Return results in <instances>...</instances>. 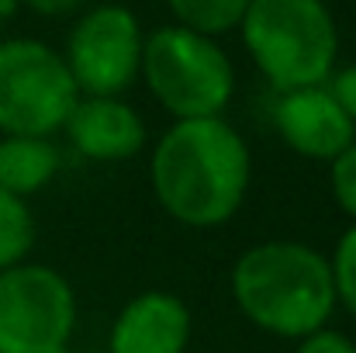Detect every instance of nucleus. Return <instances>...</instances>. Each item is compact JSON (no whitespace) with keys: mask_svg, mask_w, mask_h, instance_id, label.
I'll return each mask as SVG.
<instances>
[{"mask_svg":"<svg viewBox=\"0 0 356 353\" xmlns=\"http://www.w3.org/2000/svg\"><path fill=\"white\" fill-rule=\"evenodd\" d=\"M249 173V146L225 118L170 125L149 163L156 201L191 229L225 226L245 201Z\"/></svg>","mask_w":356,"mask_h":353,"instance_id":"f257e3e1","label":"nucleus"},{"mask_svg":"<svg viewBox=\"0 0 356 353\" xmlns=\"http://www.w3.org/2000/svg\"><path fill=\"white\" fill-rule=\"evenodd\" d=\"M238 312L270 336L305 340L336 308L332 263L308 242L273 239L245 249L232 267Z\"/></svg>","mask_w":356,"mask_h":353,"instance_id":"f03ea898","label":"nucleus"},{"mask_svg":"<svg viewBox=\"0 0 356 353\" xmlns=\"http://www.w3.org/2000/svg\"><path fill=\"white\" fill-rule=\"evenodd\" d=\"M238 31L249 59L280 94L318 87L336 70L339 28L325 0H252Z\"/></svg>","mask_w":356,"mask_h":353,"instance_id":"7ed1b4c3","label":"nucleus"},{"mask_svg":"<svg viewBox=\"0 0 356 353\" xmlns=\"http://www.w3.org/2000/svg\"><path fill=\"white\" fill-rule=\"evenodd\" d=\"M152 97L177 118H222L236 94L225 49L184 24H163L142 42V70Z\"/></svg>","mask_w":356,"mask_h":353,"instance_id":"20e7f679","label":"nucleus"},{"mask_svg":"<svg viewBox=\"0 0 356 353\" xmlns=\"http://www.w3.org/2000/svg\"><path fill=\"white\" fill-rule=\"evenodd\" d=\"M80 91L66 59L38 38L0 42V132L49 135L66 125Z\"/></svg>","mask_w":356,"mask_h":353,"instance_id":"39448f33","label":"nucleus"},{"mask_svg":"<svg viewBox=\"0 0 356 353\" xmlns=\"http://www.w3.org/2000/svg\"><path fill=\"white\" fill-rule=\"evenodd\" d=\"M76 326L73 284L45 263L0 270V353H66Z\"/></svg>","mask_w":356,"mask_h":353,"instance_id":"423d86ee","label":"nucleus"},{"mask_svg":"<svg viewBox=\"0 0 356 353\" xmlns=\"http://www.w3.org/2000/svg\"><path fill=\"white\" fill-rule=\"evenodd\" d=\"M142 28L121 3H101L87 10L66 42V66L80 97H118L142 70Z\"/></svg>","mask_w":356,"mask_h":353,"instance_id":"0eeeda50","label":"nucleus"},{"mask_svg":"<svg viewBox=\"0 0 356 353\" xmlns=\"http://www.w3.org/2000/svg\"><path fill=\"white\" fill-rule=\"evenodd\" d=\"M273 125L280 139L308 159H336L356 142V121L336 104L325 84L284 91L273 104Z\"/></svg>","mask_w":356,"mask_h":353,"instance_id":"6e6552de","label":"nucleus"},{"mask_svg":"<svg viewBox=\"0 0 356 353\" xmlns=\"http://www.w3.org/2000/svg\"><path fill=\"white\" fill-rule=\"evenodd\" d=\"M191 343V308L170 291H142L111 326V353H184Z\"/></svg>","mask_w":356,"mask_h":353,"instance_id":"1a4fd4ad","label":"nucleus"},{"mask_svg":"<svg viewBox=\"0 0 356 353\" xmlns=\"http://www.w3.org/2000/svg\"><path fill=\"white\" fill-rule=\"evenodd\" d=\"M63 128L80 156L101 163L128 159L145 146L142 118L121 97H80Z\"/></svg>","mask_w":356,"mask_h":353,"instance_id":"9d476101","label":"nucleus"},{"mask_svg":"<svg viewBox=\"0 0 356 353\" xmlns=\"http://www.w3.org/2000/svg\"><path fill=\"white\" fill-rule=\"evenodd\" d=\"M59 149L49 135H3L0 139V187L31 198L59 173Z\"/></svg>","mask_w":356,"mask_h":353,"instance_id":"9b49d317","label":"nucleus"},{"mask_svg":"<svg viewBox=\"0 0 356 353\" xmlns=\"http://www.w3.org/2000/svg\"><path fill=\"white\" fill-rule=\"evenodd\" d=\"M249 3L252 0H166L177 24H184L191 31H201V35H211V38L238 28Z\"/></svg>","mask_w":356,"mask_h":353,"instance_id":"f8f14e48","label":"nucleus"},{"mask_svg":"<svg viewBox=\"0 0 356 353\" xmlns=\"http://www.w3.org/2000/svg\"><path fill=\"white\" fill-rule=\"evenodd\" d=\"M31 246H35V219L28 212V201L0 187V270L24 263Z\"/></svg>","mask_w":356,"mask_h":353,"instance_id":"ddd939ff","label":"nucleus"},{"mask_svg":"<svg viewBox=\"0 0 356 353\" xmlns=\"http://www.w3.org/2000/svg\"><path fill=\"white\" fill-rule=\"evenodd\" d=\"M332 284H336V301H343L356 315V222L343 233L336 253H332Z\"/></svg>","mask_w":356,"mask_h":353,"instance_id":"4468645a","label":"nucleus"},{"mask_svg":"<svg viewBox=\"0 0 356 353\" xmlns=\"http://www.w3.org/2000/svg\"><path fill=\"white\" fill-rule=\"evenodd\" d=\"M332 163V194L339 208L356 222V142H350Z\"/></svg>","mask_w":356,"mask_h":353,"instance_id":"2eb2a0df","label":"nucleus"},{"mask_svg":"<svg viewBox=\"0 0 356 353\" xmlns=\"http://www.w3.org/2000/svg\"><path fill=\"white\" fill-rule=\"evenodd\" d=\"M325 91L336 97V104L356 121V63L353 66H343V70H332V77L325 80Z\"/></svg>","mask_w":356,"mask_h":353,"instance_id":"dca6fc26","label":"nucleus"},{"mask_svg":"<svg viewBox=\"0 0 356 353\" xmlns=\"http://www.w3.org/2000/svg\"><path fill=\"white\" fill-rule=\"evenodd\" d=\"M298 353H356V343L350 336L336 333V329H315L308 333L301 343H298Z\"/></svg>","mask_w":356,"mask_h":353,"instance_id":"f3484780","label":"nucleus"},{"mask_svg":"<svg viewBox=\"0 0 356 353\" xmlns=\"http://www.w3.org/2000/svg\"><path fill=\"white\" fill-rule=\"evenodd\" d=\"M28 10H35V14H42V17H63V14H73V10H80L87 0H21Z\"/></svg>","mask_w":356,"mask_h":353,"instance_id":"a211bd4d","label":"nucleus"}]
</instances>
